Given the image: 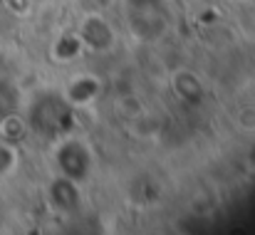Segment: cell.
I'll list each match as a JSON object with an SVG mask.
<instances>
[{
  "instance_id": "obj_1",
  "label": "cell",
  "mask_w": 255,
  "mask_h": 235,
  "mask_svg": "<svg viewBox=\"0 0 255 235\" xmlns=\"http://www.w3.org/2000/svg\"><path fill=\"white\" fill-rule=\"evenodd\" d=\"M77 35H80V40H82L85 47L97 50V52L109 50L114 45V32H112L109 22L99 12H89L87 15L85 20H82V25H80V32Z\"/></svg>"
}]
</instances>
